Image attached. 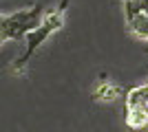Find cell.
Instances as JSON below:
<instances>
[{
  "label": "cell",
  "instance_id": "cell-1",
  "mask_svg": "<svg viewBox=\"0 0 148 132\" xmlns=\"http://www.w3.org/2000/svg\"><path fill=\"white\" fill-rule=\"evenodd\" d=\"M66 5H69V0H62L60 5H58V9H53L51 13L44 16V22H42V24L25 35V51H22V55L16 57V62H13V68H16V70H22V68H25L27 62L31 60V55L38 51V46L44 44V40L49 38L51 33H56L58 29H62V13H64Z\"/></svg>",
  "mask_w": 148,
  "mask_h": 132
},
{
  "label": "cell",
  "instance_id": "cell-3",
  "mask_svg": "<svg viewBox=\"0 0 148 132\" xmlns=\"http://www.w3.org/2000/svg\"><path fill=\"white\" fill-rule=\"evenodd\" d=\"M124 121L130 130L148 128V110L146 108H126L124 106Z\"/></svg>",
  "mask_w": 148,
  "mask_h": 132
},
{
  "label": "cell",
  "instance_id": "cell-2",
  "mask_svg": "<svg viewBox=\"0 0 148 132\" xmlns=\"http://www.w3.org/2000/svg\"><path fill=\"white\" fill-rule=\"evenodd\" d=\"M124 106L126 108H146L148 110V84L126 90L124 93Z\"/></svg>",
  "mask_w": 148,
  "mask_h": 132
},
{
  "label": "cell",
  "instance_id": "cell-6",
  "mask_svg": "<svg viewBox=\"0 0 148 132\" xmlns=\"http://www.w3.org/2000/svg\"><path fill=\"white\" fill-rule=\"evenodd\" d=\"M146 2H142V0H124V13H126V20H130L133 16H137V13L146 11Z\"/></svg>",
  "mask_w": 148,
  "mask_h": 132
},
{
  "label": "cell",
  "instance_id": "cell-7",
  "mask_svg": "<svg viewBox=\"0 0 148 132\" xmlns=\"http://www.w3.org/2000/svg\"><path fill=\"white\" fill-rule=\"evenodd\" d=\"M142 2H146V5H148V0H142Z\"/></svg>",
  "mask_w": 148,
  "mask_h": 132
},
{
  "label": "cell",
  "instance_id": "cell-4",
  "mask_svg": "<svg viewBox=\"0 0 148 132\" xmlns=\"http://www.w3.org/2000/svg\"><path fill=\"white\" fill-rule=\"evenodd\" d=\"M93 97L99 99V101H113V99H117V97H124V90L117 84L108 82V79H102L97 84V88L93 90Z\"/></svg>",
  "mask_w": 148,
  "mask_h": 132
},
{
  "label": "cell",
  "instance_id": "cell-5",
  "mask_svg": "<svg viewBox=\"0 0 148 132\" xmlns=\"http://www.w3.org/2000/svg\"><path fill=\"white\" fill-rule=\"evenodd\" d=\"M126 22H128V29H130L133 35H137V38H142V40H148V13L146 11L133 16Z\"/></svg>",
  "mask_w": 148,
  "mask_h": 132
}]
</instances>
